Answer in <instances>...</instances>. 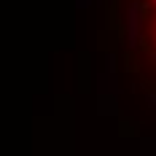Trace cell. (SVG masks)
<instances>
[{
	"instance_id": "1",
	"label": "cell",
	"mask_w": 156,
	"mask_h": 156,
	"mask_svg": "<svg viewBox=\"0 0 156 156\" xmlns=\"http://www.w3.org/2000/svg\"><path fill=\"white\" fill-rule=\"evenodd\" d=\"M145 11H154L156 14V0H148L145 3ZM154 43H156V32H154ZM154 59H156V54H154Z\"/></svg>"
}]
</instances>
